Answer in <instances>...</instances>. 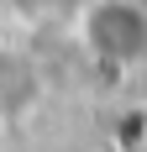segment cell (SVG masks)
Masks as SVG:
<instances>
[{
	"label": "cell",
	"instance_id": "obj_2",
	"mask_svg": "<svg viewBox=\"0 0 147 152\" xmlns=\"http://www.w3.org/2000/svg\"><path fill=\"white\" fill-rule=\"evenodd\" d=\"M42 100V74L26 53L16 47H0V121H16L26 115L32 105Z\"/></svg>",
	"mask_w": 147,
	"mask_h": 152
},
{
	"label": "cell",
	"instance_id": "obj_3",
	"mask_svg": "<svg viewBox=\"0 0 147 152\" xmlns=\"http://www.w3.org/2000/svg\"><path fill=\"white\" fill-rule=\"evenodd\" d=\"M84 152H110V147H84Z\"/></svg>",
	"mask_w": 147,
	"mask_h": 152
},
{
	"label": "cell",
	"instance_id": "obj_1",
	"mask_svg": "<svg viewBox=\"0 0 147 152\" xmlns=\"http://www.w3.org/2000/svg\"><path fill=\"white\" fill-rule=\"evenodd\" d=\"M74 31L79 47L110 74H132L147 63V0H84Z\"/></svg>",
	"mask_w": 147,
	"mask_h": 152
}]
</instances>
